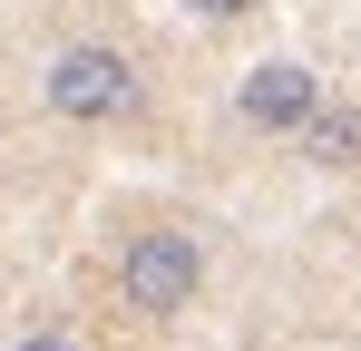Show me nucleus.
Instances as JSON below:
<instances>
[{
  "instance_id": "1",
  "label": "nucleus",
  "mask_w": 361,
  "mask_h": 351,
  "mask_svg": "<svg viewBox=\"0 0 361 351\" xmlns=\"http://www.w3.org/2000/svg\"><path fill=\"white\" fill-rule=\"evenodd\" d=\"M39 108L59 117V127H118V117L137 108V68H127V49H98V39L59 49L49 68H39Z\"/></svg>"
},
{
  "instance_id": "3",
  "label": "nucleus",
  "mask_w": 361,
  "mask_h": 351,
  "mask_svg": "<svg viewBox=\"0 0 361 351\" xmlns=\"http://www.w3.org/2000/svg\"><path fill=\"white\" fill-rule=\"evenodd\" d=\"M312 108H322V78H312L302 58H254L244 88H235V117L254 127V137H293Z\"/></svg>"
},
{
  "instance_id": "5",
  "label": "nucleus",
  "mask_w": 361,
  "mask_h": 351,
  "mask_svg": "<svg viewBox=\"0 0 361 351\" xmlns=\"http://www.w3.org/2000/svg\"><path fill=\"white\" fill-rule=\"evenodd\" d=\"M195 20H244V10H264V0H185Z\"/></svg>"
},
{
  "instance_id": "2",
  "label": "nucleus",
  "mask_w": 361,
  "mask_h": 351,
  "mask_svg": "<svg viewBox=\"0 0 361 351\" xmlns=\"http://www.w3.org/2000/svg\"><path fill=\"white\" fill-rule=\"evenodd\" d=\"M118 292H127V312H147V322L185 312L205 292V244L195 234H137L118 254Z\"/></svg>"
},
{
  "instance_id": "4",
  "label": "nucleus",
  "mask_w": 361,
  "mask_h": 351,
  "mask_svg": "<svg viewBox=\"0 0 361 351\" xmlns=\"http://www.w3.org/2000/svg\"><path fill=\"white\" fill-rule=\"evenodd\" d=\"M293 137H302V156H312V166H332V176L361 166V108H332V98H322V108L302 117Z\"/></svg>"
},
{
  "instance_id": "6",
  "label": "nucleus",
  "mask_w": 361,
  "mask_h": 351,
  "mask_svg": "<svg viewBox=\"0 0 361 351\" xmlns=\"http://www.w3.org/2000/svg\"><path fill=\"white\" fill-rule=\"evenodd\" d=\"M10 351H78L68 332H30V342H10Z\"/></svg>"
}]
</instances>
